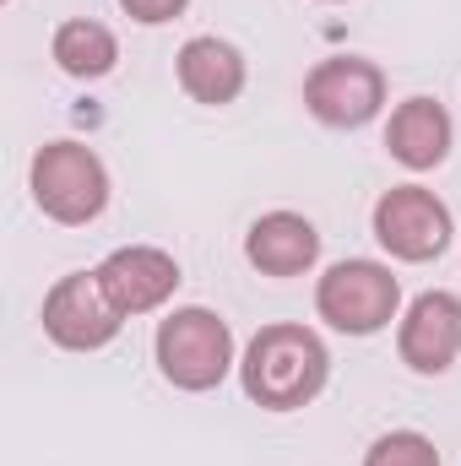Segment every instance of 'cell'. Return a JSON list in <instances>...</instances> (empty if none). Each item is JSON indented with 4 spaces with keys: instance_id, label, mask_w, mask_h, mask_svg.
Here are the masks:
<instances>
[{
    "instance_id": "6da1fadb",
    "label": "cell",
    "mask_w": 461,
    "mask_h": 466,
    "mask_svg": "<svg viewBox=\"0 0 461 466\" xmlns=\"http://www.w3.org/2000/svg\"><path fill=\"white\" fill-rule=\"evenodd\" d=\"M326 369H332V358H326V342L315 331L266 326L244 348L239 380H244V396L261 401L266 412H293V407H310L326 390Z\"/></svg>"
},
{
    "instance_id": "7a4b0ae2",
    "label": "cell",
    "mask_w": 461,
    "mask_h": 466,
    "mask_svg": "<svg viewBox=\"0 0 461 466\" xmlns=\"http://www.w3.org/2000/svg\"><path fill=\"white\" fill-rule=\"evenodd\" d=\"M33 201L55 223H93L109 207V168L82 141H49L33 157Z\"/></svg>"
},
{
    "instance_id": "3957f363",
    "label": "cell",
    "mask_w": 461,
    "mask_h": 466,
    "mask_svg": "<svg viewBox=\"0 0 461 466\" xmlns=\"http://www.w3.org/2000/svg\"><path fill=\"white\" fill-rule=\"evenodd\" d=\"M158 369L179 390H212L233 369V331L212 309H174L158 326Z\"/></svg>"
},
{
    "instance_id": "277c9868",
    "label": "cell",
    "mask_w": 461,
    "mask_h": 466,
    "mask_svg": "<svg viewBox=\"0 0 461 466\" xmlns=\"http://www.w3.org/2000/svg\"><path fill=\"white\" fill-rule=\"evenodd\" d=\"M396 304H402V288H396V277L380 260H343L315 288L321 320H332L347 337H369V331L391 326L396 320Z\"/></svg>"
},
{
    "instance_id": "5b68a950",
    "label": "cell",
    "mask_w": 461,
    "mask_h": 466,
    "mask_svg": "<svg viewBox=\"0 0 461 466\" xmlns=\"http://www.w3.org/2000/svg\"><path fill=\"white\" fill-rule=\"evenodd\" d=\"M119 304L104 293L98 271H77V277H60L44 299V331L71 352H93L109 348L119 337Z\"/></svg>"
},
{
    "instance_id": "8992f818",
    "label": "cell",
    "mask_w": 461,
    "mask_h": 466,
    "mask_svg": "<svg viewBox=\"0 0 461 466\" xmlns=\"http://www.w3.org/2000/svg\"><path fill=\"white\" fill-rule=\"evenodd\" d=\"M304 104L321 125H337V130H358L380 115L385 104V76L374 60H358V55H337V60H321L310 76H304Z\"/></svg>"
},
{
    "instance_id": "52a82bcc",
    "label": "cell",
    "mask_w": 461,
    "mask_h": 466,
    "mask_svg": "<svg viewBox=\"0 0 461 466\" xmlns=\"http://www.w3.org/2000/svg\"><path fill=\"white\" fill-rule=\"evenodd\" d=\"M374 238L396 260H435L451 244V212L424 185H396L374 201Z\"/></svg>"
},
{
    "instance_id": "ba28073f",
    "label": "cell",
    "mask_w": 461,
    "mask_h": 466,
    "mask_svg": "<svg viewBox=\"0 0 461 466\" xmlns=\"http://www.w3.org/2000/svg\"><path fill=\"white\" fill-rule=\"evenodd\" d=\"M402 363L418 374H446L461 352V299L456 293H418L396 331Z\"/></svg>"
},
{
    "instance_id": "9c48e42d",
    "label": "cell",
    "mask_w": 461,
    "mask_h": 466,
    "mask_svg": "<svg viewBox=\"0 0 461 466\" xmlns=\"http://www.w3.org/2000/svg\"><path fill=\"white\" fill-rule=\"evenodd\" d=\"M98 282H104V293L119 304V315H147V309H158L179 288V266H174L169 249L125 244V249H115L98 266Z\"/></svg>"
},
{
    "instance_id": "30bf717a",
    "label": "cell",
    "mask_w": 461,
    "mask_h": 466,
    "mask_svg": "<svg viewBox=\"0 0 461 466\" xmlns=\"http://www.w3.org/2000/svg\"><path fill=\"white\" fill-rule=\"evenodd\" d=\"M244 255H250V266L266 271V277H299V271L315 266L321 233H315L310 218H299V212H266V218L250 228V238H244Z\"/></svg>"
},
{
    "instance_id": "8fae6325",
    "label": "cell",
    "mask_w": 461,
    "mask_h": 466,
    "mask_svg": "<svg viewBox=\"0 0 461 466\" xmlns=\"http://www.w3.org/2000/svg\"><path fill=\"white\" fill-rule=\"evenodd\" d=\"M179 87L196 104H212V109L233 104L244 93V60H239V49L223 44V38H190L179 49Z\"/></svg>"
},
{
    "instance_id": "7c38bea8",
    "label": "cell",
    "mask_w": 461,
    "mask_h": 466,
    "mask_svg": "<svg viewBox=\"0 0 461 466\" xmlns=\"http://www.w3.org/2000/svg\"><path fill=\"white\" fill-rule=\"evenodd\" d=\"M385 147L402 168H435L446 152H451V115L435 104V98H407L396 115H391V130H385Z\"/></svg>"
},
{
    "instance_id": "4fadbf2b",
    "label": "cell",
    "mask_w": 461,
    "mask_h": 466,
    "mask_svg": "<svg viewBox=\"0 0 461 466\" xmlns=\"http://www.w3.org/2000/svg\"><path fill=\"white\" fill-rule=\"evenodd\" d=\"M55 60H60L66 76L93 82V76H109V71H115L119 44H115V33H109L104 22L77 16V22H60V33H55Z\"/></svg>"
},
{
    "instance_id": "5bb4252c",
    "label": "cell",
    "mask_w": 461,
    "mask_h": 466,
    "mask_svg": "<svg viewBox=\"0 0 461 466\" xmlns=\"http://www.w3.org/2000/svg\"><path fill=\"white\" fill-rule=\"evenodd\" d=\"M364 466H440V451H435V440H424L413 429H396V434H380L369 445Z\"/></svg>"
},
{
    "instance_id": "9a60e30c",
    "label": "cell",
    "mask_w": 461,
    "mask_h": 466,
    "mask_svg": "<svg viewBox=\"0 0 461 466\" xmlns=\"http://www.w3.org/2000/svg\"><path fill=\"white\" fill-rule=\"evenodd\" d=\"M119 5H125V11H130L136 22L158 27V22H174V16H179V11H185L190 0H119Z\"/></svg>"
}]
</instances>
